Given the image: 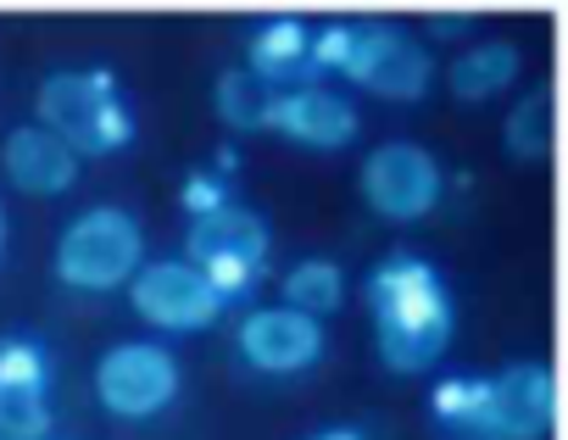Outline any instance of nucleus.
<instances>
[{"instance_id":"1","label":"nucleus","mask_w":568,"mask_h":440,"mask_svg":"<svg viewBox=\"0 0 568 440\" xmlns=\"http://www.w3.org/2000/svg\"><path fill=\"white\" fill-rule=\"evenodd\" d=\"M363 301H368V324H374V346L379 362L390 374H429L457 335V301L452 285L435 263L413 257V252H390L368 268L363 279Z\"/></svg>"},{"instance_id":"2","label":"nucleus","mask_w":568,"mask_h":440,"mask_svg":"<svg viewBox=\"0 0 568 440\" xmlns=\"http://www.w3.org/2000/svg\"><path fill=\"white\" fill-rule=\"evenodd\" d=\"M40 129H51L79 162L118 156L134 145L140 123L112 68H57L34 95Z\"/></svg>"},{"instance_id":"3","label":"nucleus","mask_w":568,"mask_h":440,"mask_svg":"<svg viewBox=\"0 0 568 440\" xmlns=\"http://www.w3.org/2000/svg\"><path fill=\"white\" fill-rule=\"evenodd\" d=\"M140 263H145V229H140V217L129 206L79 212L73 224L57 235V252H51V274L68 290H84V296L129 290Z\"/></svg>"},{"instance_id":"4","label":"nucleus","mask_w":568,"mask_h":440,"mask_svg":"<svg viewBox=\"0 0 568 440\" xmlns=\"http://www.w3.org/2000/svg\"><path fill=\"white\" fill-rule=\"evenodd\" d=\"M95 401L123 418V423H145V418H162L179 390H184V368L179 357L162 346V340H118L95 357Z\"/></svg>"},{"instance_id":"5","label":"nucleus","mask_w":568,"mask_h":440,"mask_svg":"<svg viewBox=\"0 0 568 440\" xmlns=\"http://www.w3.org/2000/svg\"><path fill=\"white\" fill-rule=\"evenodd\" d=\"M357 195L368 201L374 217H385V224H418V217H429L446 195V167L418 140H385L363 156Z\"/></svg>"},{"instance_id":"6","label":"nucleus","mask_w":568,"mask_h":440,"mask_svg":"<svg viewBox=\"0 0 568 440\" xmlns=\"http://www.w3.org/2000/svg\"><path fill=\"white\" fill-rule=\"evenodd\" d=\"M341 79H352L357 90H368L379 101L407 106V101H424L435 90V57L402 23H357V40H352Z\"/></svg>"},{"instance_id":"7","label":"nucleus","mask_w":568,"mask_h":440,"mask_svg":"<svg viewBox=\"0 0 568 440\" xmlns=\"http://www.w3.org/2000/svg\"><path fill=\"white\" fill-rule=\"evenodd\" d=\"M129 307L156 335H201L223 318V301L184 257H145L129 279Z\"/></svg>"},{"instance_id":"8","label":"nucleus","mask_w":568,"mask_h":440,"mask_svg":"<svg viewBox=\"0 0 568 440\" xmlns=\"http://www.w3.org/2000/svg\"><path fill=\"white\" fill-rule=\"evenodd\" d=\"M234 351H240L245 368H256V374H267V379H296V374H307V368L324 362L329 329H324L318 318L296 313V307L273 301V307H251V313L240 318Z\"/></svg>"},{"instance_id":"9","label":"nucleus","mask_w":568,"mask_h":440,"mask_svg":"<svg viewBox=\"0 0 568 440\" xmlns=\"http://www.w3.org/2000/svg\"><path fill=\"white\" fill-rule=\"evenodd\" d=\"M262 129L302 151H346L363 134V112L329 84H296V90H267Z\"/></svg>"},{"instance_id":"10","label":"nucleus","mask_w":568,"mask_h":440,"mask_svg":"<svg viewBox=\"0 0 568 440\" xmlns=\"http://www.w3.org/2000/svg\"><path fill=\"white\" fill-rule=\"evenodd\" d=\"M557 423V374L546 362H507L485 379L479 440H546Z\"/></svg>"},{"instance_id":"11","label":"nucleus","mask_w":568,"mask_h":440,"mask_svg":"<svg viewBox=\"0 0 568 440\" xmlns=\"http://www.w3.org/2000/svg\"><path fill=\"white\" fill-rule=\"evenodd\" d=\"M267 252H273V229H267V217L229 201L206 217H190V229H184V263H245L256 274H267Z\"/></svg>"},{"instance_id":"12","label":"nucleus","mask_w":568,"mask_h":440,"mask_svg":"<svg viewBox=\"0 0 568 440\" xmlns=\"http://www.w3.org/2000/svg\"><path fill=\"white\" fill-rule=\"evenodd\" d=\"M0 173H7L12 190L34 195V201H51V195H68L79 184V156L40 123H18L7 140H0Z\"/></svg>"},{"instance_id":"13","label":"nucleus","mask_w":568,"mask_h":440,"mask_svg":"<svg viewBox=\"0 0 568 440\" xmlns=\"http://www.w3.org/2000/svg\"><path fill=\"white\" fill-rule=\"evenodd\" d=\"M245 73L262 84V90H296V84H313V23L302 18H262L245 40Z\"/></svg>"},{"instance_id":"14","label":"nucleus","mask_w":568,"mask_h":440,"mask_svg":"<svg viewBox=\"0 0 568 440\" xmlns=\"http://www.w3.org/2000/svg\"><path fill=\"white\" fill-rule=\"evenodd\" d=\"M518 79H524V51H518L513 40H474V45L457 51L452 68H446V90H452L463 106H485V101L507 95Z\"/></svg>"},{"instance_id":"15","label":"nucleus","mask_w":568,"mask_h":440,"mask_svg":"<svg viewBox=\"0 0 568 440\" xmlns=\"http://www.w3.org/2000/svg\"><path fill=\"white\" fill-rule=\"evenodd\" d=\"M278 301L324 324V318H335L346 307V268L335 257H302L291 274L278 279Z\"/></svg>"},{"instance_id":"16","label":"nucleus","mask_w":568,"mask_h":440,"mask_svg":"<svg viewBox=\"0 0 568 440\" xmlns=\"http://www.w3.org/2000/svg\"><path fill=\"white\" fill-rule=\"evenodd\" d=\"M551 140H557L551 84H535V90H524V101L507 112V123H501V151H507L518 167H535V162L551 156Z\"/></svg>"},{"instance_id":"17","label":"nucleus","mask_w":568,"mask_h":440,"mask_svg":"<svg viewBox=\"0 0 568 440\" xmlns=\"http://www.w3.org/2000/svg\"><path fill=\"white\" fill-rule=\"evenodd\" d=\"M429 418L440 429H452L457 440H479V418H485V379L479 374H452L429 390Z\"/></svg>"},{"instance_id":"18","label":"nucleus","mask_w":568,"mask_h":440,"mask_svg":"<svg viewBox=\"0 0 568 440\" xmlns=\"http://www.w3.org/2000/svg\"><path fill=\"white\" fill-rule=\"evenodd\" d=\"M0 390L7 396H51V351L34 335L0 340Z\"/></svg>"},{"instance_id":"19","label":"nucleus","mask_w":568,"mask_h":440,"mask_svg":"<svg viewBox=\"0 0 568 440\" xmlns=\"http://www.w3.org/2000/svg\"><path fill=\"white\" fill-rule=\"evenodd\" d=\"M212 106H217V117L229 123V129H262V106H267V90L245 73V68H234V73H223L217 79V90H212Z\"/></svg>"},{"instance_id":"20","label":"nucleus","mask_w":568,"mask_h":440,"mask_svg":"<svg viewBox=\"0 0 568 440\" xmlns=\"http://www.w3.org/2000/svg\"><path fill=\"white\" fill-rule=\"evenodd\" d=\"M0 434L7 440H45L51 434V396H7L0 390Z\"/></svg>"},{"instance_id":"21","label":"nucleus","mask_w":568,"mask_h":440,"mask_svg":"<svg viewBox=\"0 0 568 440\" xmlns=\"http://www.w3.org/2000/svg\"><path fill=\"white\" fill-rule=\"evenodd\" d=\"M234 195H229V184L206 167V173H190V184H184V212L190 217H206V212H217V206H229Z\"/></svg>"},{"instance_id":"22","label":"nucleus","mask_w":568,"mask_h":440,"mask_svg":"<svg viewBox=\"0 0 568 440\" xmlns=\"http://www.w3.org/2000/svg\"><path fill=\"white\" fill-rule=\"evenodd\" d=\"M429 29H435V40H457L463 29H474V18L468 12H429Z\"/></svg>"},{"instance_id":"23","label":"nucleus","mask_w":568,"mask_h":440,"mask_svg":"<svg viewBox=\"0 0 568 440\" xmlns=\"http://www.w3.org/2000/svg\"><path fill=\"white\" fill-rule=\"evenodd\" d=\"M307 440H368V429H357V423H329V429H318V434H307Z\"/></svg>"},{"instance_id":"24","label":"nucleus","mask_w":568,"mask_h":440,"mask_svg":"<svg viewBox=\"0 0 568 440\" xmlns=\"http://www.w3.org/2000/svg\"><path fill=\"white\" fill-rule=\"evenodd\" d=\"M7 246H12V212H7V201H0V257H7Z\"/></svg>"}]
</instances>
